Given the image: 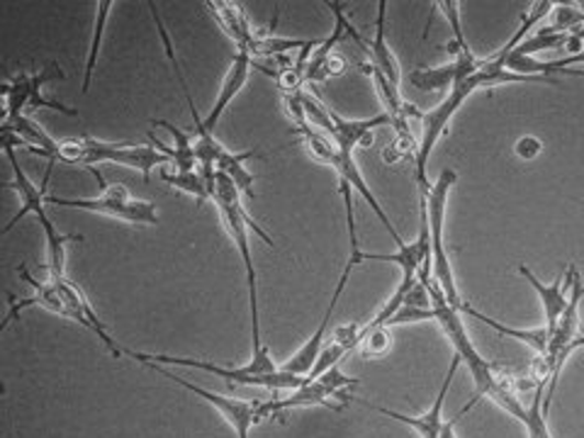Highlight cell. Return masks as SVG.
I'll return each instance as SVG.
<instances>
[{
	"label": "cell",
	"instance_id": "29",
	"mask_svg": "<svg viewBox=\"0 0 584 438\" xmlns=\"http://www.w3.org/2000/svg\"><path fill=\"white\" fill-rule=\"evenodd\" d=\"M456 422H458V417L451 419V422H446L443 429H441V436H438V438H458L456 436Z\"/></svg>",
	"mask_w": 584,
	"mask_h": 438
},
{
	"label": "cell",
	"instance_id": "16",
	"mask_svg": "<svg viewBox=\"0 0 584 438\" xmlns=\"http://www.w3.org/2000/svg\"><path fill=\"white\" fill-rule=\"evenodd\" d=\"M332 112V120L336 125V146H351V149H368V146H373V130L375 127H385L390 125V117L385 115H375L370 120H344L341 115H336L334 110Z\"/></svg>",
	"mask_w": 584,
	"mask_h": 438
},
{
	"label": "cell",
	"instance_id": "2",
	"mask_svg": "<svg viewBox=\"0 0 584 438\" xmlns=\"http://www.w3.org/2000/svg\"><path fill=\"white\" fill-rule=\"evenodd\" d=\"M69 164V166H86L96 173L98 181H103L98 166L103 164H120L125 168H134L139 171L146 181L154 168H159L164 164H171L166 154H161L156 146L146 144H134V142H100L96 137H69L56 144L54 161Z\"/></svg>",
	"mask_w": 584,
	"mask_h": 438
},
{
	"label": "cell",
	"instance_id": "20",
	"mask_svg": "<svg viewBox=\"0 0 584 438\" xmlns=\"http://www.w3.org/2000/svg\"><path fill=\"white\" fill-rule=\"evenodd\" d=\"M254 156H256L254 151L234 154L229 149H222L220 156H217V164H215L217 171L224 173V176H229L232 181H234V186L239 188V193L244 198H249V200L256 198V193H254V181H256V178H254V173L244 164L249 161V159H254Z\"/></svg>",
	"mask_w": 584,
	"mask_h": 438
},
{
	"label": "cell",
	"instance_id": "15",
	"mask_svg": "<svg viewBox=\"0 0 584 438\" xmlns=\"http://www.w3.org/2000/svg\"><path fill=\"white\" fill-rule=\"evenodd\" d=\"M205 8L220 22V27L227 32V37L237 44V49H249L254 42L256 30L246 20L244 8L239 3H229V0H215V3H205Z\"/></svg>",
	"mask_w": 584,
	"mask_h": 438
},
{
	"label": "cell",
	"instance_id": "4",
	"mask_svg": "<svg viewBox=\"0 0 584 438\" xmlns=\"http://www.w3.org/2000/svg\"><path fill=\"white\" fill-rule=\"evenodd\" d=\"M339 188H341V198H344V207H346V227H348V261L344 266V271L339 276V283H336L334 288V295H332V302L327 312H324V317L319 322V327L314 329V334L310 336V341L300 348V351L290 358V361L283 366V370H288V373H295V375H310L314 363H317L319 358V351L324 341H327V332H329V324H332V317H334V310L336 305H339V300L344 295L346 290V283L348 278H351L353 268L361 266L363 261H368V251L361 249V244H358V229H356V215H353V200H351V186H348L346 181H341L339 178Z\"/></svg>",
	"mask_w": 584,
	"mask_h": 438
},
{
	"label": "cell",
	"instance_id": "9",
	"mask_svg": "<svg viewBox=\"0 0 584 438\" xmlns=\"http://www.w3.org/2000/svg\"><path fill=\"white\" fill-rule=\"evenodd\" d=\"M64 71L59 69V64H47L44 69H40V74H18L10 78V81L3 83V96H5V117L3 122H10L20 117L25 110H40V108H47V110H59L64 115H71L76 117L78 112L66 108L61 103H54V100L44 98V83L49 81H64Z\"/></svg>",
	"mask_w": 584,
	"mask_h": 438
},
{
	"label": "cell",
	"instance_id": "6",
	"mask_svg": "<svg viewBox=\"0 0 584 438\" xmlns=\"http://www.w3.org/2000/svg\"><path fill=\"white\" fill-rule=\"evenodd\" d=\"M130 358L139 363H159V366H181L190 370H202L207 375H217L222 380H227L229 385H244V388H263V390H300L307 383L305 375H295L288 373V370L278 368L271 375H258L251 370V366L246 363L242 368H227V366H217L210 361H200V358H183V356H168V353H137V351H127Z\"/></svg>",
	"mask_w": 584,
	"mask_h": 438
},
{
	"label": "cell",
	"instance_id": "11",
	"mask_svg": "<svg viewBox=\"0 0 584 438\" xmlns=\"http://www.w3.org/2000/svg\"><path fill=\"white\" fill-rule=\"evenodd\" d=\"M18 273L27 280V283L32 285V290H35V295H32V297H25V300H18V297L13 295V292H8V300H10L8 305H10V310H8V314H5V322L0 324V329H8V324H13V322L20 317V314L25 312V310H30V307L47 310V312L56 314V317H64V319L74 322V314H71L69 305H66V300L61 297L59 288L54 285V280H52V278H47V280L35 278V276H32V273L27 271V266H25V263H20V266H18Z\"/></svg>",
	"mask_w": 584,
	"mask_h": 438
},
{
	"label": "cell",
	"instance_id": "23",
	"mask_svg": "<svg viewBox=\"0 0 584 438\" xmlns=\"http://www.w3.org/2000/svg\"><path fill=\"white\" fill-rule=\"evenodd\" d=\"M546 388L548 385H538L534 390L531 404H529V407H526V409H529V414H526L524 429H526V434H529V438H553V436H550V429H548V414L543 412Z\"/></svg>",
	"mask_w": 584,
	"mask_h": 438
},
{
	"label": "cell",
	"instance_id": "18",
	"mask_svg": "<svg viewBox=\"0 0 584 438\" xmlns=\"http://www.w3.org/2000/svg\"><path fill=\"white\" fill-rule=\"evenodd\" d=\"M385 10H388V0H380L378 20H375V37L368 42V56H370V64H373L380 74H385L390 83L400 86V64L385 42Z\"/></svg>",
	"mask_w": 584,
	"mask_h": 438
},
{
	"label": "cell",
	"instance_id": "5",
	"mask_svg": "<svg viewBox=\"0 0 584 438\" xmlns=\"http://www.w3.org/2000/svg\"><path fill=\"white\" fill-rule=\"evenodd\" d=\"M361 380L341 373V368L336 366L317 380H307L300 390H292L288 397H273L258 402V422L283 417L290 409H307V407H327L332 412H341V404L351 402V388H356Z\"/></svg>",
	"mask_w": 584,
	"mask_h": 438
},
{
	"label": "cell",
	"instance_id": "28",
	"mask_svg": "<svg viewBox=\"0 0 584 438\" xmlns=\"http://www.w3.org/2000/svg\"><path fill=\"white\" fill-rule=\"evenodd\" d=\"M346 71V59H344V56L341 54H332L329 56V59H327V64H324L322 66V71H319V76H317V81H327V78H332V76H341Z\"/></svg>",
	"mask_w": 584,
	"mask_h": 438
},
{
	"label": "cell",
	"instance_id": "10",
	"mask_svg": "<svg viewBox=\"0 0 584 438\" xmlns=\"http://www.w3.org/2000/svg\"><path fill=\"white\" fill-rule=\"evenodd\" d=\"M146 368H151L154 373H159L164 375L166 380H171L173 385L178 388H183L188 392H193L195 397L200 400H205L210 407H215L220 417L227 422L229 429L237 434V438H249V431H251V426L256 424H261L258 422V402L261 400H242V397H229V395H217V392H212V390H205V388H200L195 383H190V380L181 378V375H176L171 373V370H166V366H159V363H142Z\"/></svg>",
	"mask_w": 584,
	"mask_h": 438
},
{
	"label": "cell",
	"instance_id": "26",
	"mask_svg": "<svg viewBox=\"0 0 584 438\" xmlns=\"http://www.w3.org/2000/svg\"><path fill=\"white\" fill-rule=\"evenodd\" d=\"M434 5L441 8V13L446 15L448 25H451V30H453V37H456V44L460 47V52L473 54V49H470V44L463 35V25H460V3L458 0H438V3H434Z\"/></svg>",
	"mask_w": 584,
	"mask_h": 438
},
{
	"label": "cell",
	"instance_id": "22",
	"mask_svg": "<svg viewBox=\"0 0 584 438\" xmlns=\"http://www.w3.org/2000/svg\"><path fill=\"white\" fill-rule=\"evenodd\" d=\"M112 0H100L96 3V32H93V42H91V49H88V64H86V76H83V88L81 91L88 93L91 91V83H93V76H96V66H98V54H100V44H103V35H105V25H108V18H110V10H112Z\"/></svg>",
	"mask_w": 584,
	"mask_h": 438
},
{
	"label": "cell",
	"instance_id": "12",
	"mask_svg": "<svg viewBox=\"0 0 584 438\" xmlns=\"http://www.w3.org/2000/svg\"><path fill=\"white\" fill-rule=\"evenodd\" d=\"M460 363H463V358H460V356L456 353V356H453V363H451V368H448V373H446L443 383H441V390H438V395H436V400H434V404H431V409H429V412H424V414H419V417H407V414L392 412V409H388V407H378V404H368V402H363V404H366L368 409L380 412V414H385V417H390V419H395V422H400V424H404V426H409V429L417 431L422 438H438V436H441L443 424H446V422H443V400H446V395H448V390H451V383H453V378H456V373H458Z\"/></svg>",
	"mask_w": 584,
	"mask_h": 438
},
{
	"label": "cell",
	"instance_id": "17",
	"mask_svg": "<svg viewBox=\"0 0 584 438\" xmlns=\"http://www.w3.org/2000/svg\"><path fill=\"white\" fill-rule=\"evenodd\" d=\"M151 125H154V127H166L168 132H171V137H173V142H176L173 149H171V146L161 144L159 139L154 137V134H151V142H154L156 149H159L161 154L168 156V159H171V164H173V168H176V173L195 171V168H193V166L198 164V156H195V139L190 137L188 132H183L181 127L171 125V122H168V120H151Z\"/></svg>",
	"mask_w": 584,
	"mask_h": 438
},
{
	"label": "cell",
	"instance_id": "27",
	"mask_svg": "<svg viewBox=\"0 0 584 438\" xmlns=\"http://www.w3.org/2000/svg\"><path fill=\"white\" fill-rule=\"evenodd\" d=\"M514 151H516V156H519V159L531 161L543 151V142L538 137H531V134H526V137H521L519 142L514 144Z\"/></svg>",
	"mask_w": 584,
	"mask_h": 438
},
{
	"label": "cell",
	"instance_id": "8",
	"mask_svg": "<svg viewBox=\"0 0 584 438\" xmlns=\"http://www.w3.org/2000/svg\"><path fill=\"white\" fill-rule=\"evenodd\" d=\"M100 188H103V193H100L98 198L47 195V205L98 212V215L125 220L132 224H144V227H154V224H159V212H156L154 202L132 198L130 190L120 183H103Z\"/></svg>",
	"mask_w": 584,
	"mask_h": 438
},
{
	"label": "cell",
	"instance_id": "14",
	"mask_svg": "<svg viewBox=\"0 0 584 438\" xmlns=\"http://www.w3.org/2000/svg\"><path fill=\"white\" fill-rule=\"evenodd\" d=\"M251 69H254V56L249 54V49H237V54H234V59H232L229 71H227V76H224V81H222V88H220V96L215 100V105H212L210 115L205 117V130L210 134H215V127H217V122L222 120L224 110L229 108L232 100L237 98V93L246 86V81H249Z\"/></svg>",
	"mask_w": 584,
	"mask_h": 438
},
{
	"label": "cell",
	"instance_id": "13",
	"mask_svg": "<svg viewBox=\"0 0 584 438\" xmlns=\"http://www.w3.org/2000/svg\"><path fill=\"white\" fill-rule=\"evenodd\" d=\"M575 271H577V266L570 263L565 276H560V278L553 280V283L546 285L543 280L536 278V273L531 271V268H526L524 263H519V276L526 278V283H531L538 300H541L543 312H546V329H548L550 336H553L558 322H560V317H563V312L568 307V300H570L568 290L572 285V278H575Z\"/></svg>",
	"mask_w": 584,
	"mask_h": 438
},
{
	"label": "cell",
	"instance_id": "25",
	"mask_svg": "<svg viewBox=\"0 0 584 438\" xmlns=\"http://www.w3.org/2000/svg\"><path fill=\"white\" fill-rule=\"evenodd\" d=\"M361 353L366 358H380L385 356L390 348H392V332L390 327H378V329H370V332H361Z\"/></svg>",
	"mask_w": 584,
	"mask_h": 438
},
{
	"label": "cell",
	"instance_id": "7",
	"mask_svg": "<svg viewBox=\"0 0 584 438\" xmlns=\"http://www.w3.org/2000/svg\"><path fill=\"white\" fill-rule=\"evenodd\" d=\"M458 181V173L453 168H443L438 181L431 186L426 198V215H429V237H431V258H434V278L441 285L446 300L451 302L456 310H460L463 300H460L458 283L453 276L451 258H448L446 244H443V224H446V207H448V193Z\"/></svg>",
	"mask_w": 584,
	"mask_h": 438
},
{
	"label": "cell",
	"instance_id": "24",
	"mask_svg": "<svg viewBox=\"0 0 584 438\" xmlns=\"http://www.w3.org/2000/svg\"><path fill=\"white\" fill-rule=\"evenodd\" d=\"M553 22L541 27V32H572L580 30L584 25V10L577 3H555L553 5Z\"/></svg>",
	"mask_w": 584,
	"mask_h": 438
},
{
	"label": "cell",
	"instance_id": "19",
	"mask_svg": "<svg viewBox=\"0 0 584 438\" xmlns=\"http://www.w3.org/2000/svg\"><path fill=\"white\" fill-rule=\"evenodd\" d=\"M460 314H468V317H475L478 322L482 324H487L490 329H494L497 334L502 336H512V339L516 341H521L526 346H531L536 353H548V344H550V334L546 327L541 329H514V327H507V324H502L497 319H492L487 317V314H482L480 310H475L473 305H468V302H463V305H460Z\"/></svg>",
	"mask_w": 584,
	"mask_h": 438
},
{
	"label": "cell",
	"instance_id": "1",
	"mask_svg": "<svg viewBox=\"0 0 584 438\" xmlns=\"http://www.w3.org/2000/svg\"><path fill=\"white\" fill-rule=\"evenodd\" d=\"M215 202H217V210L224 220V227H227L229 237L234 239V244H237L239 256L244 261V271H246V285H249L251 336H254V356H251L249 366L258 375H271V373H276L278 366L271 358V351H268V346L263 344V336H261V312H258V276H256V266H254V256H251L249 229H254L268 246H273V239L268 237V234L254 222L249 212H246L239 188L234 186L232 178L220 173V171H217Z\"/></svg>",
	"mask_w": 584,
	"mask_h": 438
},
{
	"label": "cell",
	"instance_id": "3",
	"mask_svg": "<svg viewBox=\"0 0 584 438\" xmlns=\"http://www.w3.org/2000/svg\"><path fill=\"white\" fill-rule=\"evenodd\" d=\"M424 285V283H422ZM426 290H429V297H431V307H434V322L438 324V327L443 329L446 339L453 344L456 353L463 358V363L468 366L470 375H473V383H475V392H473V400H470L463 409H460L458 419L463 417V414H468L470 409L475 407L478 402L482 400H490L494 395V390L499 388L497 383V366H492L490 361H485V358L480 356L478 348L473 346V341H470L468 336V329L463 319H460V310H456L451 302L446 300L441 285L436 283V278H431L429 283H426Z\"/></svg>",
	"mask_w": 584,
	"mask_h": 438
},
{
	"label": "cell",
	"instance_id": "21",
	"mask_svg": "<svg viewBox=\"0 0 584 438\" xmlns=\"http://www.w3.org/2000/svg\"><path fill=\"white\" fill-rule=\"evenodd\" d=\"M161 178H164V183L183 190V193L188 195H193L200 205L207 200H215V188L210 186V181L202 171H188V173L161 171Z\"/></svg>",
	"mask_w": 584,
	"mask_h": 438
}]
</instances>
